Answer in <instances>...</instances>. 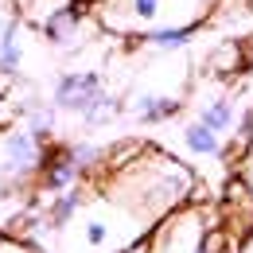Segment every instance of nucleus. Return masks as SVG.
<instances>
[{"label":"nucleus","instance_id":"nucleus-1","mask_svg":"<svg viewBox=\"0 0 253 253\" xmlns=\"http://www.w3.org/2000/svg\"><path fill=\"white\" fill-rule=\"evenodd\" d=\"M156 218L128 203L125 195H117L113 187H94L86 211L55 238L51 253H121L144 242Z\"/></svg>","mask_w":253,"mask_h":253},{"label":"nucleus","instance_id":"nucleus-2","mask_svg":"<svg viewBox=\"0 0 253 253\" xmlns=\"http://www.w3.org/2000/svg\"><path fill=\"white\" fill-rule=\"evenodd\" d=\"M144 250L148 253H238L218 211L211 203H199V199L164 214L148 230Z\"/></svg>","mask_w":253,"mask_h":253},{"label":"nucleus","instance_id":"nucleus-3","mask_svg":"<svg viewBox=\"0 0 253 253\" xmlns=\"http://www.w3.org/2000/svg\"><path fill=\"white\" fill-rule=\"evenodd\" d=\"M218 0H101L97 24L113 35L140 39L152 28H203Z\"/></svg>","mask_w":253,"mask_h":253},{"label":"nucleus","instance_id":"nucleus-4","mask_svg":"<svg viewBox=\"0 0 253 253\" xmlns=\"http://www.w3.org/2000/svg\"><path fill=\"white\" fill-rule=\"evenodd\" d=\"M47 148H51V144H43L39 136H32L24 125L0 128V175H4L12 187L32 191L35 183H39Z\"/></svg>","mask_w":253,"mask_h":253},{"label":"nucleus","instance_id":"nucleus-5","mask_svg":"<svg viewBox=\"0 0 253 253\" xmlns=\"http://www.w3.org/2000/svg\"><path fill=\"white\" fill-rule=\"evenodd\" d=\"M105 90H109V86H105V78H101L97 66H70V70H63V74L55 78V86H51V105H55L59 113L82 117Z\"/></svg>","mask_w":253,"mask_h":253},{"label":"nucleus","instance_id":"nucleus-6","mask_svg":"<svg viewBox=\"0 0 253 253\" xmlns=\"http://www.w3.org/2000/svg\"><path fill=\"white\" fill-rule=\"evenodd\" d=\"M35 32L43 35L47 47H55V51H78L82 39L94 32V12H90L86 0H66L63 8L47 24H39Z\"/></svg>","mask_w":253,"mask_h":253},{"label":"nucleus","instance_id":"nucleus-7","mask_svg":"<svg viewBox=\"0 0 253 253\" xmlns=\"http://www.w3.org/2000/svg\"><path fill=\"white\" fill-rule=\"evenodd\" d=\"M125 113L140 125H164L183 113V94L179 90H160V86H140L125 97Z\"/></svg>","mask_w":253,"mask_h":253},{"label":"nucleus","instance_id":"nucleus-8","mask_svg":"<svg viewBox=\"0 0 253 253\" xmlns=\"http://www.w3.org/2000/svg\"><path fill=\"white\" fill-rule=\"evenodd\" d=\"M24 12L20 8H0V82H16L24 74L28 43H24Z\"/></svg>","mask_w":253,"mask_h":253},{"label":"nucleus","instance_id":"nucleus-9","mask_svg":"<svg viewBox=\"0 0 253 253\" xmlns=\"http://www.w3.org/2000/svg\"><path fill=\"white\" fill-rule=\"evenodd\" d=\"M90 175L74 164V156L66 152V144H51L47 148V160H43V171H39V183H35V195H63V191L86 183Z\"/></svg>","mask_w":253,"mask_h":253},{"label":"nucleus","instance_id":"nucleus-10","mask_svg":"<svg viewBox=\"0 0 253 253\" xmlns=\"http://www.w3.org/2000/svg\"><path fill=\"white\" fill-rule=\"evenodd\" d=\"M238 117H242V105L230 94H211L195 105V121H203L207 128H214L218 136H234L238 128Z\"/></svg>","mask_w":253,"mask_h":253},{"label":"nucleus","instance_id":"nucleus-11","mask_svg":"<svg viewBox=\"0 0 253 253\" xmlns=\"http://www.w3.org/2000/svg\"><path fill=\"white\" fill-rule=\"evenodd\" d=\"M179 144H183V148H187L195 160H226V156H230L226 136H218L214 128H207L203 121H195V117L183 125V132H179Z\"/></svg>","mask_w":253,"mask_h":253},{"label":"nucleus","instance_id":"nucleus-12","mask_svg":"<svg viewBox=\"0 0 253 253\" xmlns=\"http://www.w3.org/2000/svg\"><path fill=\"white\" fill-rule=\"evenodd\" d=\"M20 125L28 128L32 136H39L43 144H55V132H59V109L51 101H28L24 113H20Z\"/></svg>","mask_w":253,"mask_h":253},{"label":"nucleus","instance_id":"nucleus-13","mask_svg":"<svg viewBox=\"0 0 253 253\" xmlns=\"http://www.w3.org/2000/svg\"><path fill=\"white\" fill-rule=\"evenodd\" d=\"M195 35H199L195 24H187V28H152V32L140 35L136 43H140V47H148V51H156V55H179Z\"/></svg>","mask_w":253,"mask_h":253},{"label":"nucleus","instance_id":"nucleus-14","mask_svg":"<svg viewBox=\"0 0 253 253\" xmlns=\"http://www.w3.org/2000/svg\"><path fill=\"white\" fill-rule=\"evenodd\" d=\"M121 113H125V97L113 94V90H105V94L97 97V101L82 113V117H78V121H82L86 128H105V125H113Z\"/></svg>","mask_w":253,"mask_h":253},{"label":"nucleus","instance_id":"nucleus-15","mask_svg":"<svg viewBox=\"0 0 253 253\" xmlns=\"http://www.w3.org/2000/svg\"><path fill=\"white\" fill-rule=\"evenodd\" d=\"M12 117H20V105H16V97L8 90V82H0V128L12 125Z\"/></svg>","mask_w":253,"mask_h":253},{"label":"nucleus","instance_id":"nucleus-16","mask_svg":"<svg viewBox=\"0 0 253 253\" xmlns=\"http://www.w3.org/2000/svg\"><path fill=\"white\" fill-rule=\"evenodd\" d=\"M238 179H242V187L253 195V144L242 148V156H238Z\"/></svg>","mask_w":253,"mask_h":253},{"label":"nucleus","instance_id":"nucleus-17","mask_svg":"<svg viewBox=\"0 0 253 253\" xmlns=\"http://www.w3.org/2000/svg\"><path fill=\"white\" fill-rule=\"evenodd\" d=\"M0 253H39L32 242H24V238H12V234H4L0 238Z\"/></svg>","mask_w":253,"mask_h":253},{"label":"nucleus","instance_id":"nucleus-18","mask_svg":"<svg viewBox=\"0 0 253 253\" xmlns=\"http://www.w3.org/2000/svg\"><path fill=\"white\" fill-rule=\"evenodd\" d=\"M20 195H32V191H24V187H12L4 175H0V207L4 203H12V199H20Z\"/></svg>","mask_w":253,"mask_h":253},{"label":"nucleus","instance_id":"nucleus-19","mask_svg":"<svg viewBox=\"0 0 253 253\" xmlns=\"http://www.w3.org/2000/svg\"><path fill=\"white\" fill-rule=\"evenodd\" d=\"M238 253H253V226L246 230V238H242V246H238Z\"/></svg>","mask_w":253,"mask_h":253},{"label":"nucleus","instance_id":"nucleus-20","mask_svg":"<svg viewBox=\"0 0 253 253\" xmlns=\"http://www.w3.org/2000/svg\"><path fill=\"white\" fill-rule=\"evenodd\" d=\"M121 253H148V250H144V242H136V246H128V250H121Z\"/></svg>","mask_w":253,"mask_h":253},{"label":"nucleus","instance_id":"nucleus-21","mask_svg":"<svg viewBox=\"0 0 253 253\" xmlns=\"http://www.w3.org/2000/svg\"><path fill=\"white\" fill-rule=\"evenodd\" d=\"M246 55H250V70H253V35L246 39Z\"/></svg>","mask_w":253,"mask_h":253},{"label":"nucleus","instance_id":"nucleus-22","mask_svg":"<svg viewBox=\"0 0 253 253\" xmlns=\"http://www.w3.org/2000/svg\"><path fill=\"white\" fill-rule=\"evenodd\" d=\"M0 238H4V234H0Z\"/></svg>","mask_w":253,"mask_h":253}]
</instances>
